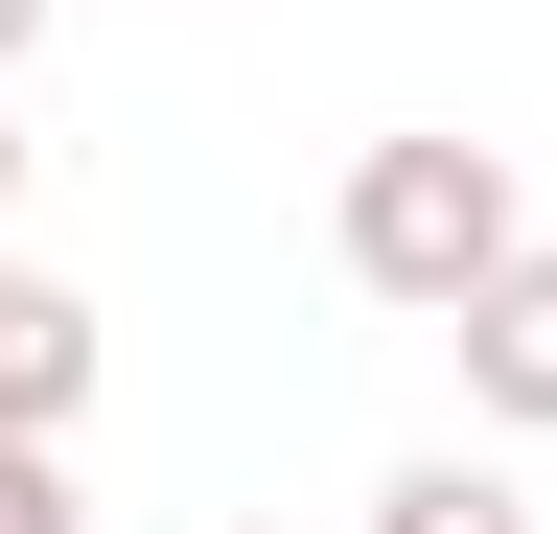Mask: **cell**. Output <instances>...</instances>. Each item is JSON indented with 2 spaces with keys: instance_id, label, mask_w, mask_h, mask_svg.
<instances>
[{
  "instance_id": "cell-4",
  "label": "cell",
  "mask_w": 557,
  "mask_h": 534,
  "mask_svg": "<svg viewBox=\"0 0 557 534\" xmlns=\"http://www.w3.org/2000/svg\"><path fill=\"white\" fill-rule=\"evenodd\" d=\"M372 534H534V488H511V464H395V488H372Z\"/></svg>"
},
{
  "instance_id": "cell-1",
  "label": "cell",
  "mask_w": 557,
  "mask_h": 534,
  "mask_svg": "<svg viewBox=\"0 0 557 534\" xmlns=\"http://www.w3.org/2000/svg\"><path fill=\"white\" fill-rule=\"evenodd\" d=\"M511 233H534V210H511V140H465V116H418V140H348V186H325V256H348L395 325H442Z\"/></svg>"
},
{
  "instance_id": "cell-2",
  "label": "cell",
  "mask_w": 557,
  "mask_h": 534,
  "mask_svg": "<svg viewBox=\"0 0 557 534\" xmlns=\"http://www.w3.org/2000/svg\"><path fill=\"white\" fill-rule=\"evenodd\" d=\"M442 349H465V419L557 442V233H511V256H487V280L442 302Z\"/></svg>"
},
{
  "instance_id": "cell-6",
  "label": "cell",
  "mask_w": 557,
  "mask_h": 534,
  "mask_svg": "<svg viewBox=\"0 0 557 534\" xmlns=\"http://www.w3.org/2000/svg\"><path fill=\"white\" fill-rule=\"evenodd\" d=\"M24 47H47V0H0V71H24Z\"/></svg>"
},
{
  "instance_id": "cell-7",
  "label": "cell",
  "mask_w": 557,
  "mask_h": 534,
  "mask_svg": "<svg viewBox=\"0 0 557 534\" xmlns=\"http://www.w3.org/2000/svg\"><path fill=\"white\" fill-rule=\"evenodd\" d=\"M0 210H24V116H0Z\"/></svg>"
},
{
  "instance_id": "cell-3",
  "label": "cell",
  "mask_w": 557,
  "mask_h": 534,
  "mask_svg": "<svg viewBox=\"0 0 557 534\" xmlns=\"http://www.w3.org/2000/svg\"><path fill=\"white\" fill-rule=\"evenodd\" d=\"M0 419H24V442H70V419H94V302H70V280H24V256H0Z\"/></svg>"
},
{
  "instance_id": "cell-5",
  "label": "cell",
  "mask_w": 557,
  "mask_h": 534,
  "mask_svg": "<svg viewBox=\"0 0 557 534\" xmlns=\"http://www.w3.org/2000/svg\"><path fill=\"white\" fill-rule=\"evenodd\" d=\"M0 534H94L70 511V442H24V419H0Z\"/></svg>"
}]
</instances>
